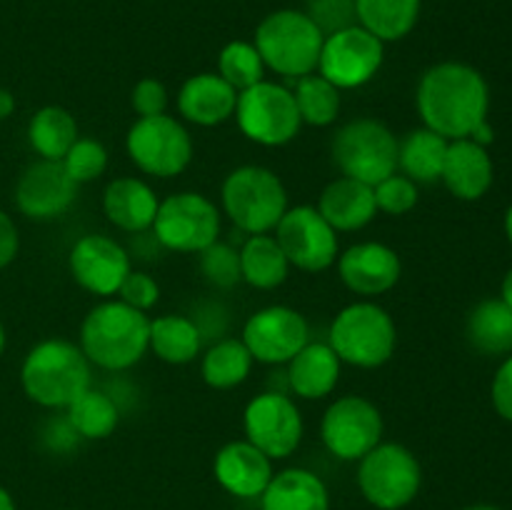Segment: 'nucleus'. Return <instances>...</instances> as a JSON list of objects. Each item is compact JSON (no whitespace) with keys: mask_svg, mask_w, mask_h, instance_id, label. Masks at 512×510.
<instances>
[{"mask_svg":"<svg viewBox=\"0 0 512 510\" xmlns=\"http://www.w3.org/2000/svg\"><path fill=\"white\" fill-rule=\"evenodd\" d=\"M415 108L425 128L448 140H463L488 120L490 85L478 68L460 60L435 63L420 75Z\"/></svg>","mask_w":512,"mask_h":510,"instance_id":"1","label":"nucleus"},{"mask_svg":"<svg viewBox=\"0 0 512 510\" xmlns=\"http://www.w3.org/2000/svg\"><path fill=\"white\" fill-rule=\"evenodd\" d=\"M78 345L90 365L123 373L138 365L150 350V318L115 298H103L80 323Z\"/></svg>","mask_w":512,"mask_h":510,"instance_id":"2","label":"nucleus"},{"mask_svg":"<svg viewBox=\"0 0 512 510\" xmlns=\"http://www.w3.org/2000/svg\"><path fill=\"white\" fill-rule=\"evenodd\" d=\"M20 385L40 408L65 410L93 385V365L73 340H40L20 365Z\"/></svg>","mask_w":512,"mask_h":510,"instance_id":"3","label":"nucleus"},{"mask_svg":"<svg viewBox=\"0 0 512 510\" xmlns=\"http://www.w3.org/2000/svg\"><path fill=\"white\" fill-rule=\"evenodd\" d=\"M328 345L340 363L360 370L383 368L398 348V328L383 305L375 300H355L335 315Z\"/></svg>","mask_w":512,"mask_h":510,"instance_id":"4","label":"nucleus"},{"mask_svg":"<svg viewBox=\"0 0 512 510\" xmlns=\"http://www.w3.org/2000/svg\"><path fill=\"white\" fill-rule=\"evenodd\" d=\"M325 35L308 18L305 10H273L255 28L253 45L258 48L265 68L275 75L298 80L318 70Z\"/></svg>","mask_w":512,"mask_h":510,"instance_id":"5","label":"nucleus"},{"mask_svg":"<svg viewBox=\"0 0 512 510\" xmlns=\"http://www.w3.org/2000/svg\"><path fill=\"white\" fill-rule=\"evenodd\" d=\"M220 208L245 235L273 233L285 215L288 190L278 173L263 165H240L220 185Z\"/></svg>","mask_w":512,"mask_h":510,"instance_id":"6","label":"nucleus"},{"mask_svg":"<svg viewBox=\"0 0 512 510\" xmlns=\"http://www.w3.org/2000/svg\"><path fill=\"white\" fill-rule=\"evenodd\" d=\"M330 155L340 175L365 185H378L398 173V138L383 120L368 115L340 125Z\"/></svg>","mask_w":512,"mask_h":510,"instance_id":"7","label":"nucleus"},{"mask_svg":"<svg viewBox=\"0 0 512 510\" xmlns=\"http://www.w3.org/2000/svg\"><path fill=\"white\" fill-rule=\"evenodd\" d=\"M128 158L140 173L153 178H175L193 163V135L173 115L138 118L125 135Z\"/></svg>","mask_w":512,"mask_h":510,"instance_id":"8","label":"nucleus"},{"mask_svg":"<svg viewBox=\"0 0 512 510\" xmlns=\"http://www.w3.org/2000/svg\"><path fill=\"white\" fill-rule=\"evenodd\" d=\"M223 215L203 193L183 190L160 200L153 220V235L163 250L173 253H203L220 240Z\"/></svg>","mask_w":512,"mask_h":510,"instance_id":"9","label":"nucleus"},{"mask_svg":"<svg viewBox=\"0 0 512 510\" xmlns=\"http://www.w3.org/2000/svg\"><path fill=\"white\" fill-rule=\"evenodd\" d=\"M233 118L240 133L263 148H283L293 143L303 128L293 90L273 80H260L238 93Z\"/></svg>","mask_w":512,"mask_h":510,"instance_id":"10","label":"nucleus"},{"mask_svg":"<svg viewBox=\"0 0 512 510\" xmlns=\"http://www.w3.org/2000/svg\"><path fill=\"white\" fill-rule=\"evenodd\" d=\"M358 485L375 508L400 510L420 493L423 468L413 450L403 443H378L360 458Z\"/></svg>","mask_w":512,"mask_h":510,"instance_id":"11","label":"nucleus"},{"mask_svg":"<svg viewBox=\"0 0 512 510\" xmlns=\"http://www.w3.org/2000/svg\"><path fill=\"white\" fill-rule=\"evenodd\" d=\"M385 420L378 405L365 395H343L325 408L320 440L338 460H360L383 443Z\"/></svg>","mask_w":512,"mask_h":510,"instance_id":"12","label":"nucleus"},{"mask_svg":"<svg viewBox=\"0 0 512 510\" xmlns=\"http://www.w3.org/2000/svg\"><path fill=\"white\" fill-rule=\"evenodd\" d=\"M243 430L245 440L263 450L270 460H283L303 443L305 420L288 393L265 390L245 405Z\"/></svg>","mask_w":512,"mask_h":510,"instance_id":"13","label":"nucleus"},{"mask_svg":"<svg viewBox=\"0 0 512 510\" xmlns=\"http://www.w3.org/2000/svg\"><path fill=\"white\" fill-rule=\"evenodd\" d=\"M385 60V43L363 25H350L333 35H325L318 70L338 90H355L368 85L380 73Z\"/></svg>","mask_w":512,"mask_h":510,"instance_id":"14","label":"nucleus"},{"mask_svg":"<svg viewBox=\"0 0 512 510\" xmlns=\"http://www.w3.org/2000/svg\"><path fill=\"white\" fill-rule=\"evenodd\" d=\"M275 240L283 248L290 268L303 273H323L340 255L338 233L325 223L315 205H295L285 210L275 225Z\"/></svg>","mask_w":512,"mask_h":510,"instance_id":"15","label":"nucleus"},{"mask_svg":"<svg viewBox=\"0 0 512 510\" xmlns=\"http://www.w3.org/2000/svg\"><path fill=\"white\" fill-rule=\"evenodd\" d=\"M240 340L255 363L285 365L310 340V325L290 305H265L245 320Z\"/></svg>","mask_w":512,"mask_h":510,"instance_id":"16","label":"nucleus"},{"mask_svg":"<svg viewBox=\"0 0 512 510\" xmlns=\"http://www.w3.org/2000/svg\"><path fill=\"white\" fill-rule=\"evenodd\" d=\"M75 283L98 298H113L133 270V258L123 243L103 233H88L75 240L68 255Z\"/></svg>","mask_w":512,"mask_h":510,"instance_id":"17","label":"nucleus"},{"mask_svg":"<svg viewBox=\"0 0 512 510\" xmlns=\"http://www.w3.org/2000/svg\"><path fill=\"white\" fill-rule=\"evenodd\" d=\"M80 185L65 173L60 160L38 158L15 183V208L30 220L63 218L78 200Z\"/></svg>","mask_w":512,"mask_h":510,"instance_id":"18","label":"nucleus"},{"mask_svg":"<svg viewBox=\"0 0 512 510\" xmlns=\"http://www.w3.org/2000/svg\"><path fill=\"white\" fill-rule=\"evenodd\" d=\"M335 265H338V275L345 288L368 300L393 290L403 275L398 250L378 240L350 245L345 253L338 255Z\"/></svg>","mask_w":512,"mask_h":510,"instance_id":"19","label":"nucleus"},{"mask_svg":"<svg viewBox=\"0 0 512 510\" xmlns=\"http://www.w3.org/2000/svg\"><path fill=\"white\" fill-rule=\"evenodd\" d=\"M213 473L235 498H260L273 478V460L248 440H230L215 453Z\"/></svg>","mask_w":512,"mask_h":510,"instance_id":"20","label":"nucleus"},{"mask_svg":"<svg viewBox=\"0 0 512 510\" xmlns=\"http://www.w3.org/2000/svg\"><path fill=\"white\" fill-rule=\"evenodd\" d=\"M493 180L495 165L485 145H478L470 138L450 140L443 175H440V183L450 190V195L465 203H475L488 195Z\"/></svg>","mask_w":512,"mask_h":510,"instance_id":"21","label":"nucleus"},{"mask_svg":"<svg viewBox=\"0 0 512 510\" xmlns=\"http://www.w3.org/2000/svg\"><path fill=\"white\" fill-rule=\"evenodd\" d=\"M238 90L225 83L218 73L190 75L178 90V113L200 128H215L235 115Z\"/></svg>","mask_w":512,"mask_h":510,"instance_id":"22","label":"nucleus"},{"mask_svg":"<svg viewBox=\"0 0 512 510\" xmlns=\"http://www.w3.org/2000/svg\"><path fill=\"white\" fill-rule=\"evenodd\" d=\"M318 213L323 215L325 223L335 230V233H355L370 225L378 215V205H375L373 185H365L353 178L330 180L318 195Z\"/></svg>","mask_w":512,"mask_h":510,"instance_id":"23","label":"nucleus"},{"mask_svg":"<svg viewBox=\"0 0 512 510\" xmlns=\"http://www.w3.org/2000/svg\"><path fill=\"white\" fill-rule=\"evenodd\" d=\"M160 198L145 180L135 175L113 178L103 190V213L123 233L138 235L153 228Z\"/></svg>","mask_w":512,"mask_h":510,"instance_id":"24","label":"nucleus"},{"mask_svg":"<svg viewBox=\"0 0 512 510\" xmlns=\"http://www.w3.org/2000/svg\"><path fill=\"white\" fill-rule=\"evenodd\" d=\"M288 393L303 400H323L335 390L343 363L330 348L328 340H308L293 358L288 360Z\"/></svg>","mask_w":512,"mask_h":510,"instance_id":"25","label":"nucleus"},{"mask_svg":"<svg viewBox=\"0 0 512 510\" xmlns=\"http://www.w3.org/2000/svg\"><path fill=\"white\" fill-rule=\"evenodd\" d=\"M263 510H330V495L320 475L305 468H288L273 475L263 490Z\"/></svg>","mask_w":512,"mask_h":510,"instance_id":"26","label":"nucleus"},{"mask_svg":"<svg viewBox=\"0 0 512 510\" xmlns=\"http://www.w3.org/2000/svg\"><path fill=\"white\" fill-rule=\"evenodd\" d=\"M150 350L168 365H188L203 350V333L190 315H158L150 318Z\"/></svg>","mask_w":512,"mask_h":510,"instance_id":"27","label":"nucleus"},{"mask_svg":"<svg viewBox=\"0 0 512 510\" xmlns=\"http://www.w3.org/2000/svg\"><path fill=\"white\" fill-rule=\"evenodd\" d=\"M290 263L275 235H248L240 245V278L255 290H275L288 280Z\"/></svg>","mask_w":512,"mask_h":510,"instance_id":"28","label":"nucleus"},{"mask_svg":"<svg viewBox=\"0 0 512 510\" xmlns=\"http://www.w3.org/2000/svg\"><path fill=\"white\" fill-rule=\"evenodd\" d=\"M450 140L430 128H415L398 140V173L408 175L413 183L430 185L438 183L443 175L445 153Z\"/></svg>","mask_w":512,"mask_h":510,"instance_id":"29","label":"nucleus"},{"mask_svg":"<svg viewBox=\"0 0 512 510\" xmlns=\"http://www.w3.org/2000/svg\"><path fill=\"white\" fill-rule=\"evenodd\" d=\"M423 0H355L358 25L383 43L408 38L420 20Z\"/></svg>","mask_w":512,"mask_h":510,"instance_id":"30","label":"nucleus"},{"mask_svg":"<svg viewBox=\"0 0 512 510\" xmlns=\"http://www.w3.org/2000/svg\"><path fill=\"white\" fill-rule=\"evenodd\" d=\"M470 345L483 355L512 353V310L500 298L480 300L465 320Z\"/></svg>","mask_w":512,"mask_h":510,"instance_id":"31","label":"nucleus"},{"mask_svg":"<svg viewBox=\"0 0 512 510\" xmlns=\"http://www.w3.org/2000/svg\"><path fill=\"white\" fill-rule=\"evenodd\" d=\"M78 138V120L63 105H45L35 110L28 123L30 148L43 160H63Z\"/></svg>","mask_w":512,"mask_h":510,"instance_id":"32","label":"nucleus"},{"mask_svg":"<svg viewBox=\"0 0 512 510\" xmlns=\"http://www.w3.org/2000/svg\"><path fill=\"white\" fill-rule=\"evenodd\" d=\"M253 355L240 338H220L200 358V375L213 390H233L253 373Z\"/></svg>","mask_w":512,"mask_h":510,"instance_id":"33","label":"nucleus"},{"mask_svg":"<svg viewBox=\"0 0 512 510\" xmlns=\"http://www.w3.org/2000/svg\"><path fill=\"white\" fill-rule=\"evenodd\" d=\"M70 428L83 440H105L115 433L120 423V408L113 395L95 390L90 385L85 393H80L73 403L65 408Z\"/></svg>","mask_w":512,"mask_h":510,"instance_id":"34","label":"nucleus"},{"mask_svg":"<svg viewBox=\"0 0 512 510\" xmlns=\"http://www.w3.org/2000/svg\"><path fill=\"white\" fill-rule=\"evenodd\" d=\"M340 93L343 90L335 88L320 73H310L295 80L293 98L303 125H310V128L333 125L340 115V105H343V95Z\"/></svg>","mask_w":512,"mask_h":510,"instance_id":"35","label":"nucleus"},{"mask_svg":"<svg viewBox=\"0 0 512 510\" xmlns=\"http://www.w3.org/2000/svg\"><path fill=\"white\" fill-rule=\"evenodd\" d=\"M265 63L250 40H230L218 55V75L238 93L265 80Z\"/></svg>","mask_w":512,"mask_h":510,"instance_id":"36","label":"nucleus"},{"mask_svg":"<svg viewBox=\"0 0 512 510\" xmlns=\"http://www.w3.org/2000/svg\"><path fill=\"white\" fill-rule=\"evenodd\" d=\"M200 260V273H203L205 283L215 290H230L238 283L240 278V248L225 243V240H215L213 245L198 253Z\"/></svg>","mask_w":512,"mask_h":510,"instance_id":"37","label":"nucleus"},{"mask_svg":"<svg viewBox=\"0 0 512 510\" xmlns=\"http://www.w3.org/2000/svg\"><path fill=\"white\" fill-rule=\"evenodd\" d=\"M65 168V173L75 180L78 185L93 183L100 175L108 170V148H105L100 140L88 138V135H80L70 150L65 153V158L60 160Z\"/></svg>","mask_w":512,"mask_h":510,"instance_id":"38","label":"nucleus"},{"mask_svg":"<svg viewBox=\"0 0 512 510\" xmlns=\"http://www.w3.org/2000/svg\"><path fill=\"white\" fill-rule=\"evenodd\" d=\"M373 193L378 213L395 215V218L408 215L420 200L418 183H413V180L403 173H393L385 180H380L378 185H373Z\"/></svg>","mask_w":512,"mask_h":510,"instance_id":"39","label":"nucleus"},{"mask_svg":"<svg viewBox=\"0 0 512 510\" xmlns=\"http://www.w3.org/2000/svg\"><path fill=\"white\" fill-rule=\"evenodd\" d=\"M308 18L313 20L323 35H333L338 30L350 28L358 23L355 15V0H308L305 8Z\"/></svg>","mask_w":512,"mask_h":510,"instance_id":"40","label":"nucleus"},{"mask_svg":"<svg viewBox=\"0 0 512 510\" xmlns=\"http://www.w3.org/2000/svg\"><path fill=\"white\" fill-rule=\"evenodd\" d=\"M118 300L128 303L130 308L148 313V310L155 308L160 300L158 280H155L150 273H145V270H130L128 278H125L123 285H120Z\"/></svg>","mask_w":512,"mask_h":510,"instance_id":"41","label":"nucleus"},{"mask_svg":"<svg viewBox=\"0 0 512 510\" xmlns=\"http://www.w3.org/2000/svg\"><path fill=\"white\" fill-rule=\"evenodd\" d=\"M168 88L158 78H143L133 85L130 105L138 118H153V115L168 113Z\"/></svg>","mask_w":512,"mask_h":510,"instance_id":"42","label":"nucleus"},{"mask_svg":"<svg viewBox=\"0 0 512 510\" xmlns=\"http://www.w3.org/2000/svg\"><path fill=\"white\" fill-rule=\"evenodd\" d=\"M490 400H493L495 413L512 423V353L495 370L493 385H490Z\"/></svg>","mask_w":512,"mask_h":510,"instance_id":"43","label":"nucleus"},{"mask_svg":"<svg viewBox=\"0 0 512 510\" xmlns=\"http://www.w3.org/2000/svg\"><path fill=\"white\" fill-rule=\"evenodd\" d=\"M20 250V233L15 220L5 210H0V270L8 268Z\"/></svg>","mask_w":512,"mask_h":510,"instance_id":"44","label":"nucleus"},{"mask_svg":"<svg viewBox=\"0 0 512 510\" xmlns=\"http://www.w3.org/2000/svg\"><path fill=\"white\" fill-rule=\"evenodd\" d=\"M470 140H475V143H478V145H485V148H488V145L495 140L493 125H490L488 120H485V123H480L478 128H475V133L470 135Z\"/></svg>","mask_w":512,"mask_h":510,"instance_id":"45","label":"nucleus"},{"mask_svg":"<svg viewBox=\"0 0 512 510\" xmlns=\"http://www.w3.org/2000/svg\"><path fill=\"white\" fill-rule=\"evenodd\" d=\"M15 113V95L8 88H0V120H8Z\"/></svg>","mask_w":512,"mask_h":510,"instance_id":"46","label":"nucleus"},{"mask_svg":"<svg viewBox=\"0 0 512 510\" xmlns=\"http://www.w3.org/2000/svg\"><path fill=\"white\" fill-rule=\"evenodd\" d=\"M500 300L512 310V268L505 273L503 285H500Z\"/></svg>","mask_w":512,"mask_h":510,"instance_id":"47","label":"nucleus"},{"mask_svg":"<svg viewBox=\"0 0 512 510\" xmlns=\"http://www.w3.org/2000/svg\"><path fill=\"white\" fill-rule=\"evenodd\" d=\"M0 510H15L13 498H10V493L3 488V485H0Z\"/></svg>","mask_w":512,"mask_h":510,"instance_id":"48","label":"nucleus"},{"mask_svg":"<svg viewBox=\"0 0 512 510\" xmlns=\"http://www.w3.org/2000/svg\"><path fill=\"white\" fill-rule=\"evenodd\" d=\"M505 235H508V243L512 245V205L508 208V213H505Z\"/></svg>","mask_w":512,"mask_h":510,"instance_id":"49","label":"nucleus"},{"mask_svg":"<svg viewBox=\"0 0 512 510\" xmlns=\"http://www.w3.org/2000/svg\"><path fill=\"white\" fill-rule=\"evenodd\" d=\"M5 343H8V338H5V328H3V323H0V355H3Z\"/></svg>","mask_w":512,"mask_h":510,"instance_id":"50","label":"nucleus"},{"mask_svg":"<svg viewBox=\"0 0 512 510\" xmlns=\"http://www.w3.org/2000/svg\"><path fill=\"white\" fill-rule=\"evenodd\" d=\"M463 510H503V508H495V505H470V508Z\"/></svg>","mask_w":512,"mask_h":510,"instance_id":"51","label":"nucleus"}]
</instances>
